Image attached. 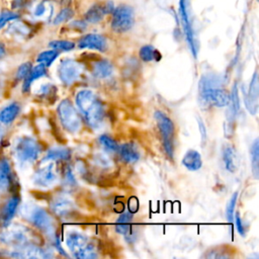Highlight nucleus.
Returning a JSON list of instances; mask_svg holds the SVG:
<instances>
[{
  "mask_svg": "<svg viewBox=\"0 0 259 259\" xmlns=\"http://www.w3.org/2000/svg\"><path fill=\"white\" fill-rule=\"evenodd\" d=\"M76 104L81 115L90 127L97 130L102 125L105 116L104 106L93 91L88 89L79 91L76 95Z\"/></svg>",
  "mask_w": 259,
  "mask_h": 259,
  "instance_id": "obj_1",
  "label": "nucleus"
},
{
  "mask_svg": "<svg viewBox=\"0 0 259 259\" xmlns=\"http://www.w3.org/2000/svg\"><path fill=\"white\" fill-rule=\"evenodd\" d=\"M199 98L209 106L223 107L229 104L230 95L225 90L221 78L215 74L201 76L198 84Z\"/></svg>",
  "mask_w": 259,
  "mask_h": 259,
  "instance_id": "obj_2",
  "label": "nucleus"
},
{
  "mask_svg": "<svg viewBox=\"0 0 259 259\" xmlns=\"http://www.w3.org/2000/svg\"><path fill=\"white\" fill-rule=\"evenodd\" d=\"M12 148L14 159L21 169L31 166L41 152L40 145L31 137H20L16 139Z\"/></svg>",
  "mask_w": 259,
  "mask_h": 259,
  "instance_id": "obj_3",
  "label": "nucleus"
},
{
  "mask_svg": "<svg viewBox=\"0 0 259 259\" xmlns=\"http://www.w3.org/2000/svg\"><path fill=\"white\" fill-rule=\"evenodd\" d=\"M19 213L49 237L55 238V224L52 217L41 207L26 202L20 206Z\"/></svg>",
  "mask_w": 259,
  "mask_h": 259,
  "instance_id": "obj_4",
  "label": "nucleus"
},
{
  "mask_svg": "<svg viewBox=\"0 0 259 259\" xmlns=\"http://www.w3.org/2000/svg\"><path fill=\"white\" fill-rule=\"evenodd\" d=\"M66 244L73 257L78 259H91L97 257V249L89 237L79 232L68 233Z\"/></svg>",
  "mask_w": 259,
  "mask_h": 259,
  "instance_id": "obj_5",
  "label": "nucleus"
},
{
  "mask_svg": "<svg viewBox=\"0 0 259 259\" xmlns=\"http://www.w3.org/2000/svg\"><path fill=\"white\" fill-rule=\"evenodd\" d=\"M3 231L0 233V242L5 245L13 247L25 246L31 243L32 235L30 231L20 225H7L3 227Z\"/></svg>",
  "mask_w": 259,
  "mask_h": 259,
  "instance_id": "obj_6",
  "label": "nucleus"
},
{
  "mask_svg": "<svg viewBox=\"0 0 259 259\" xmlns=\"http://www.w3.org/2000/svg\"><path fill=\"white\" fill-rule=\"evenodd\" d=\"M57 112L63 127L67 132L71 134H75L80 130L81 127L80 115L69 99H64L59 103Z\"/></svg>",
  "mask_w": 259,
  "mask_h": 259,
  "instance_id": "obj_7",
  "label": "nucleus"
},
{
  "mask_svg": "<svg viewBox=\"0 0 259 259\" xmlns=\"http://www.w3.org/2000/svg\"><path fill=\"white\" fill-rule=\"evenodd\" d=\"M154 116H155L157 126L159 128V132H160L162 140H163L164 150L170 158H173L174 134H175V127H174L173 121L171 120L170 117H168L162 111H156Z\"/></svg>",
  "mask_w": 259,
  "mask_h": 259,
  "instance_id": "obj_8",
  "label": "nucleus"
},
{
  "mask_svg": "<svg viewBox=\"0 0 259 259\" xmlns=\"http://www.w3.org/2000/svg\"><path fill=\"white\" fill-rule=\"evenodd\" d=\"M134 11L127 5H120L113 10L111 27L116 32H125L134 25Z\"/></svg>",
  "mask_w": 259,
  "mask_h": 259,
  "instance_id": "obj_9",
  "label": "nucleus"
},
{
  "mask_svg": "<svg viewBox=\"0 0 259 259\" xmlns=\"http://www.w3.org/2000/svg\"><path fill=\"white\" fill-rule=\"evenodd\" d=\"M83 71L82 65L72 59L63 60L58 67V76L65 85H72L81 76Z\"/></svg>",
  "mask_w": 259,
  "mask_h": 259,
  "instance_id": "obj_10",
  "label": "nucleus"
},
{
  "mask_svg": "<svg viewBox=\"0 0 259 259\" xmlns=\"http://www.w3.org/2000/svg\"><path fill=\"white\" fill-rule=\"evenodd\" d=\"M58 179L54 163H49L39 168L32 176V183L36 187L48 188L53 186Z\"/></svg>",
  "mask_w": 259,
  "mask_h": 259,
  "instance_id": "obj_11",
  "label": "nucleus"
},
{
  "mask_svg": "<svg viewBox=\"0 0 259 259\" xmlns=\"http://www.w3.org/2000/svg\"><path fill=\"white\" fill-rule=\"evenodd\" d=\"M9 257L15 258H44L52 256L49 252L34 244H28L20 247H13L7 254Z\"/></svg>",
  "mask_w": 259,
  "mask_h": 259,
  "instance_id": "obj_12",
  "label": "nucleus"
},
{
  "mask_svg": "<svg viewBox=\"0 0 259 259\" xmlns=\"http://www.w3.org/2000/svg\"><path fill=\"white\" fill-rule=\"evenodd\" d=\"M80 49L96 50L99 52H104L107 48V41L104 36L97 33H89L80 38L78 42Z\"/></svg>",
  "mask_w": 259,
  "mask_h": 259,
  "instance_id": "obj_13",
  "label": "nucleus"
},
{
  "mask_svg": "<svg viewBox=\"0 0 259 259\" xmlns=\"http://www.w3.org/2000/svg\"><path fill=\"white\" fill-rule=\"evenodd\" d=\"M51 208L56 215L63 219L71 215L75 209L73 201L65 196H56L51 202Z\"/></svg>",
  "mask_w": 259,
  "mask_h": 259,
  "instance_id": "obj_14",
  "label": "nucleus"
},
{
  "mask_svg": "<svg viewBox=\"0 0 259 259\" xmlns=\"http://www.w3.org/2000/svg\"><path fill=\"white\" fill-rule=\"evenodd\" d=\"M245 104L251 114H256L258 109V75L256 72L251 79L248 92L245 96Z\"/></svg>",
  "mask_w": 259,
  "mask_h": 259,
  "instance_id": "obj_15",
  "label": "nucleus"
},
{
  "mask_svg": "<svg viewBox=\"0 0 259 259\" xmlns=\"http://www.w3.org/2000/svg\"><path fill=\"white\" fill-rule=\"evenodd\" d=\"M18 206H19V198L17 196H13L6 201L5 205L0 210V226L1 227H5L8 224H10Z\"/></svg>",
  "mask_w": 259,
  "mask_h": 259,
  "instance_id": "obj_16",
  "label": "nucleus"
},
{
  "mask_svg": "<svg viewBox=\"0 0 259 259\" xmlns=\"http://www.w3.org/2000/svg\"><path fill=\"white\" fill-rule=\"evenodd\" d=\"M117 152L125 163H135L140 159V152L138 147L132 143H125L118 146Z\"/></svg>",
  "mask_w": 259,
  "mask_h": 259,
  "instance_id": "obj_17",
  "label": "nucleus"
},
{
  "mask_svg": "<svg viewBox=\"0 0 259 259\" xmlns=\"http://www.w3.org/2000/svg\"><path fill=\"white\" fill-rule=\"evenodd\" d=\"M113 72L112 64L105 59H101L93 63L92 65V74L99 79H105L109 77Z\"/></svg>",
  "mask_w": 259,
  "mask_h": 259,
  "instance_id": "obj_18",
  "label": "nucleus"
},
{
  "mask_svg": "<svg viewBox=\"0 0 259 259\" xmlns=\"http://www.w3.org/2000/svg\"><path fill=\"white\" fill-rule=\"evenodd\" d=\"M12 184V172L10 164L6 160H0V192L10 188Z\"/></svg>",
  "mask_w": 259,
  "mask_h": 259,
  "instance_id": "obj_19",
  "label": "nucleus"
},
{
  "mask_svg": "<svg viewBox=\"0 0 259 259\" xmlns=\"http://www.w3.org/2000/svg\"><path fill=\"white\" fill-rule=\"evenodd\" d=\"M223 161H224L226 170H228L231 173L236 172V170L238 168V157H237L235 149L232 146L227 145L224 147Z\"/></svg>",
  "mask_w": 259,
  "mask_h": 259,
  "instance_id": "obj_20",
  "label": "nucleus"
},
{
  "mask_svg": "<svg viewBox=\"0 0 259 259\" xmlns=\"http://www.w3.org/2000/svg\"><path fill=\"white\" fill-rule=\"evenodd\" d=\"M183 166L189 171H196L202 166L200 154L195 150H188L182 159Z\"/></svg>",
  "mask_w": 259,
  "mask_h": 259,
  "instance_id": "obj_21",
  "label": "nucleus"
},
{
  "mask_svg": "<svg viewBox=\"0 0 259 259\" xmlns=\"http://www.w3.org/2000/svg\"><path fill=\"white\" fill-rule=\"evenodd\" d=\"M71 157V151L66 147H55L50 149L42 159V162L67 161Z\"/></svg>",
  "mask_w": 259,
  "mask_h": 259,
  "instance_id": "obj_22",
  "label": "nucleus"
},
{
  "mask_svg": "<svg viewBox=\"0 0 259 259\" xmlns=\"http://www.w3.org/2000/svg\"><path fill=\"white\" fill-rule=\"evenodd\" d=\"M19 110H20V106L16 102H12L4 106L0 110V123H4V124L11 123L18 115Z\"/></svg>",
  "mask_w": 259,
  "mask_h": 259,
  "instance_id": "obj_23",
  "label": "nucleus"
},
{
  "mask_svg": "<svg viewBox=\"0 0 259 259\" xmlns=\"http://www.w3.org/2000/svg\"><path fill=\"white\" fill-rule=\"evenodd\" d=\"M46 67L41 64H38L36 65L35 67H31L30 71L28 72V74L26 75V77L24 78V83H23V86H22V89L24 92L28 91L31 84L38 78L42 77L46 75Z\"/></svg>",
  "mask_w": 259,
  "mask_h": 259,
  "instance_id": "obj_24",
  "label": "nucleus"
},
{
  "mask_svg": "<svg viewBox=\"0 0 259 259\" xmlns=\"http://www.w3.org/2000/svg\"><path fill=\"white\" fill-rule=\"evenodd\" d=\"M133 215L130 212H125L123 214H121L116 222L115 225V231L120 234L123 235L124 237H127L132 234V226H131V222H132Z\"/></svg>",
  "mask_w": 259,
  "mask_h": 259,
  "instance_id": "obj_25",
  "label": "nucleus"
},
{
  "mask_svg": "<svg viewBox=\"0 0 259 259\" xmlns=\"http://www.w3.org/2000/svg\"><path fill=\"white\" fill-rule=\"evenodd\" d=\"M30 11L33 17L38 19H45L52 14L53 7L46 1H38L31 7Z\"/></svg>",
  "mask_w": 259,
  "mask_h": 259,
  "instance_id": "obj_26",
  "label": "nucleus"
},
{
  "mask_svg": "<svg viewBox=\"0 0 259 259\" xmlns=\"http://www.w3.org/2000/svg\"><path fill=\"white\" fill-rule=\"evenodd\" d=\"M108 10L109 8L96 4L88 9V11L85 14V20L90 23H96L102 19V17L105 13H107Z\"/></svg>",
  "mask_w": 259,
  "mask_h": 259,
  "instance_id": "obj_27",
  "label": "nucleus"
},
{
  "mask_svg": "<svg viewBox=\"0 0 259 259\" xmlns=\"http://www.w3.org/2000/svg\"><path fill=\"white\" fill-rule=\"evenodd\" d=\"M139 55H140V58L144 62L158 61L161 59L160 53L153 46H150V45H146V46L142 47L139 52Z\"/></svg>",
  "mask_w": 259,
  "mask_h": 259,
  "instance_id": "obj_28",
  "label": "nucleus"
},
{
  "mask_svg": "<svg viewBox=\"0 0 259 259\" xmlns=\"http://www.w3.org/2000/svg\"><path fill=\"white\" fill-rule=\"evenodd\" d=\"M259 143L258 140L256 139L252 146H251V150H250V157H251V167H252V171H253V175L254 177L257 179L258 178V172H259Z\"/></svg>",
  "mask_w": 259,
  "mask_h": 259,
  "instance_id": "obj_29",
  "label": "nucleus"
},
{
  "mask_svg": "<svg viewBox=\"0 0 259 259\" xmlns=\"http://www.w3.org/2000/svg\"><path fill=\"white\" fill-rule=\"evenodd\" d=\"M59 56L58 51L56 50H49V51H45L41 52L37 58H36V62L38 64L44 65L46 68L50 67L52 65V63L57 59V57Z\"/></svg>",
  "mask_w": 259,
  "mask_h": 259,
  "instance_id": "obj_30",
  "label": "nucleus"
},
{
  "mask_svg": "<svg viewBox=\"0 0 259 259\" xmlns=\"http://www.w3.org/2000/svg\"><path fill=\"white\" fill-rule=\"evenodd\" d=\"M19 18V14L13 10H3L0 12V29L5 27L10 22Z\"/></svg>",
  "mask_w": 259,
  "mask_h": 259,
  "instance_id": "obj_31",
  "label": "nucleus"
},
{
  "mask_svg": "<svg viewBox=\"0 0 259 259\" xmlns=\"http://www.w3.org/2000/svg\"><path fill=\"white\" fill-rule=\"evenodd\" d=\"M100 145L107 151L110 152H116L118 149V144L116 143L115 140H113L111 137L107 136V135H102L99 137L98 139Z\"/></svg>",
  "mask_w": 259,
  "mask_h": 259,
  "instance_id": "obj_32",
  "label": "nucleus"
},
{
  "mask_svg": "<svg viewBox=\"0 0 259 259\" xmlns=\"http://www.w3.org/2000/svg\"><path fill=\"white\" fill-rule=\"evenodd\" d=\"M49 46L56 51H71L74 49V42L70 40H53L49 44Z\"/></svg>",
  "mask_w": 259,
  "mask_h": 259,
  "instance_id": "obj_33",
  "label": "nucleus"
},
{
  "mask_svg": "<svg viewBox=\"0 0 259 259\" xmlns=\"http://www.w3.org/2000/svg\"><path fill=\"white\" fill-rule=\"evenodd\" d=\"M73 14H74V12H73L72 9H70V8H64V9H62V10L56 15V17L54 18L53 23H54V24L63 23V22H65V21L71 19L72 16H73Z\"/></svg>",
  "mask_w": 259,
  "mask_h": 259,
  "instance_id": "obj_34",
  "label": "nucleus"
},
{
  "mask_svg": "<svg viewBox=\"0 0 259 259\" xmlns=\"http://www.w3.org/2000/svg\"><path fill=\"white\" fill-rule=\"evenodd\" d=\"M56 88L52 84H44L37 90V95L44 98H50V96H55Z\"/></svg>",
  "mask_w": 259,
  "mask_h": 259,
  "instance_id": "obj_35",
  "label": "nucleus"
},
{
  "mask_svg": "<svg viewBox=\"0 0 259 259\" xmlns=\"http://www.w3.org/2000/svg\"><path fill=\"white\" fill-rule=\"evenodd\" d=\"M237 198H238V192H235L232 195V197L227 205V208H226V215H227L228 221H230V222H232L234 220V211H235V205L237 202Z\"/></svg>",
  "mask_w": 259,
  "mask_h": 259,
  "instance_id": "obj_36",
  "label": "nucleus"
},
{
  "mask_svg": "<svg viewBox=\"0 0 259 259\" xmlns=\"http://www.w3.org/2000/svg\"><path fill=\"white\" fill-rule=\"evenodd\" d=\"M30 69H31L30 63H24V64L20 65L16 72V79L17 80L24 79L26 77V75L28 74V72L30 71Z\"/></svg>",
  "mask_w": 259,
  "mask_h": 259,
  "instance_id": "obj_37",
  "label": "nucleus"
},
{
  "mask_svg": "<svg viewBox=\"0 0 259 259\" xmlns=\"http://www.w3.org/2000/svg\"><path fill=\"white\" fill-rule=\"evenodd\" d=\"M235 221H236V228H237V231L239 232V234L241 236H245V227H244V224L242 222V219L240 218V214L237 213L235 215Z\"/></svg>",
  "mask_w": 259,
  "mask_h": 259,
  "instance_id": "obj_38",
  "label": "nucleus"
},
{
  "mask_svg": "<svg viewBox=\"0 0 259 259\" xmlns=\"http://www.w3.org/2000/svg\"><path fill=\"white\" fill-rule=\"evenodd\" d=\"M65 180H66V182L67 183H69L71 186L75 183V179H74V176H73V174H72V172H71V170L70 169H68L67 170V172H66V174H65Z\"/></svg>",
  "mask_w": 259,
  "mask_h": 259,
  "instance_id": "obj_39",
  "label": "nucleus"
},
{
  "mask_svg": "<svg viewBox=\"0 0 259 259\" xmlns=\"http://www.w3.org/2000/svg\"><path fill=\"white\" fill-rule=\"evenodd\" d=\"M4 54H5V47L3 44L0 42V58H2L4 56Z\"/></svg>",
  "mask_w": 259,
  "mask_h": 259,
  "instance_id": "obj_40",
  "label": "nucleus"
},
{
  "mask_svg": "<svg viewBox=\"0 0 259 259\" xmlns=\"http://www.w3.org/2000/svg\"><path fill=\"white\" fill-rule=\"evenodd\" d=\"M0 139H1V128H0Z\"/></svg>",
  "mask_w": 259,
  "mask_h": 259,
  "instance_id": "obj_41",
  "label": "nucleus"
}]
</instances>
